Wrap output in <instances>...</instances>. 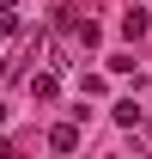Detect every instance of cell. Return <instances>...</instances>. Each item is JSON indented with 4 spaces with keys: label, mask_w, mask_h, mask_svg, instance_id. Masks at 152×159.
I'll return each mask as SVG.
<instances>
[{
    "label": "cell",
    "mask_w": 152,
    "mask_h": 159,
    "mask_svg": "<svg viewBox=\"0 0 152 159\" xmlns=\"http://www.w3.org/2000/svg\"><path fill=\"white\" fill-rule=\"evenodd\" d=\"M0 12H12V0H0Z\"/></svg>",
    "instance_id": "5"
},
{
    "label": "cell",
    "mask_w": 152,
    "mask_h": 159,
    "mask_svg": "<svg viewBox=\"0 0 152 159\" xmlns=\"http://www.w3.org/2000/svg\"><path fill=\"white\" fill-rule=\"evenodd\" d=\"M31 98H55V74H31Z\"/></svg>",
    "instance_id": "3"
},
{
    "label": "cell",
    "mask_w": 152,
    "mask_h": 159,
    "mask_svg": "<svg viewBox=\"0 0 152 159\" xmlns=\"http://www.w3.org/2000/svg\"><path fill=\"white\" fill-rule=\"evenodd\" d=\"M140 116H146V110H140V104H134V98H122V104H116V122H122V129H134V122H140Z\"/></svg>",
    "instance_id": "2"
},
{
    "label": "cell",
    "mask_w": 152,
    "mask_h": 159,
    "mask_svg": "<svg viewBox=\"0 0 152 159\" xmlns=\"http://www.w3.org/2000/svg\"><path fill=\"white\" fill-rule=\"evenodd\" d=\"M0 159H19V153H12V147H6V141H0Z\"/></svg>",
    "instance_id": "4"
},
{
    "label": "cell",
    "mask_w": 152,
    "mask_h": 159,
    "mask_svg": "<svg viewBox=\"0 0 152 159\" xmlns=\"http://www.w3.org/2000/svg\"><path fill=\"white\" fill-rule=\"evenodd\" d=\"M0 122H6V104H0Z\"/></svg>",
    "instance_id": "6"
},
{
    "label": "cell",
    "mask_w": 152,
    "mask_h": 159,
    "mask_svg": "<svg viewBox=\"0 0 152 159\" xmlns=\"http://www.w3.org/2000/svg\"><path fill=\"white\" fill-rule=\"evenodd\" d=\"M49 147H55V153H73V147H79V129H73V122L49 129Z\"/></svg>",
    "instance_id": "1"
}]
</instances>
